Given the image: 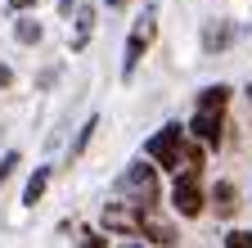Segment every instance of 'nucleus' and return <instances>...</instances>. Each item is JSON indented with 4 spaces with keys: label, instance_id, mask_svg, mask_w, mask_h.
I'll return each instance as SVG.
<instances>
[{
    "label": "nucleus",
    "instance_id": "3",
    "mask_svg": "<svg viewBox=\"0 0 252 248\" xmlns=\"http://www.w3.org/2000/svg\"><path fill=\"white\" fill-rule=\"evenodd\" d=\"M153 5L144 9V18L131 27V36H126V54H122V77H135V68H140V59H144V50H149V41H153Z\"/></svg>",
    "mask_w": 252,
    "mask_h": 248
},
{
    "label": "nucleus",
    "instance_id": "16",
    "mask_svg": "<svg viewBox=\"0 0 252 248\" xmlns=\"http://www.w3.org/2000/svg\"><path fill=\"white\" fill-rule=\"evenodd\" d=\"M126 248H140V244H126Z\"/></svg>",
    "mask_w": 252,
    "mask_h": 248
},
{
    "label": "nucleus",
    "instance_id": "2",
    "mask_svg": "<svg viewBox=\"0 0 252 248\" xmlns=\"http://www.w3.org/2000/svg\"><path fill=\"white\" fill-rule=\"evenodd\" d=\"M149 158H153V167H162V172H180V163H185V131L176 127H162L153 140H149Z\"/></svg>",
    "mask_w": 252,
    "mask_h": 248
},
{
    "label": "nucleus",
    "instance_id": "10",
    "mask_svg": "<svg viewBox=\"0 0 252 248\" xmlns=\"http://www.w3.org/2000/svg\"><path fill=\"white\" fill-rule=\"evenodd\" d=\"M225 248H252V235L248 230H230L225 235Z\"/></svg>",
    "mask_w": 252,
    "mask_h": 248
},
{
    "label": "nucleus",
    "instance_id": "15",
    "mask_svg": "<svg viewBox=\"0 0 252 248\" xmlns=\"http://www.w3.org/2000/svg\"><path fill=\"white\" fill-rule=\"evenodd\" d=\"M122 5H126V0H108V9H122Z\"/></svg>",
    "mask_w": 252,
    "mask_h": 248
},
{
    "label": "nucleus",
    "instance_id": "8",
    "mask_svg": "<svg viewBox=\"0 0 252 248\" xmlns=\"http://www.w3.org/2000/svg\"><path fill=\"white\" fill-rule=\"evenodd\" d=\"M90 32H94V9H90V5H86V9H81V14H77V41H72V45H77V50H81V45H86V41H90Z\"/></svg>",
    "mask_w": 252,
    "mask_h": 248
},
{
    "label": "nucleus",
    "instance_id": "12",
    "mask_svg": "<svg viewBox=\"0 0 252 248\" xmlns=\"http://www.w3.org/2000/svg\"><path fill=\"white\" fill-rule=\"evenodd\" d=\"M14 167H18V153H5V158H0V180H9Z\"/></svg>",
    "mask_w": 252,
    "mask_h": 248
},
{
    "label": "nucleus",
    "instance_id": "11",
    "mask_svg": "<svg viewBox=\"0 0 252 248\" xmlns=\"http://www.w3.org/2000/svg\"><path fill=\"white\" fill-rule=\"evenodd\" d=\"M18 41H23V45L41 41V27H32V23H18Z\"/></svg>",
    "mask_w": 252,
    "mask_h": 248
},
{
    "label": "nucleus",
    "instance_id": "9",
    "mask_svg": "<svg viewBox=\"0 0 252 248\" xmlns=\"http://www.w3.org/2000/svg\"><path fill=\"white\" fill-rule=\"evenodd\" d=\"M94 127H99V122H94V117H90V122H86V127H81V136H77V144H72V158H77V153H81V149L90 144V136H94Z\"/></svg>",
    "mask_w": 252,
    "mask_h": 248
},
{
    "label": "nucleus",
    "instance_id": "17",
    "mask_svg": "<svg viewBox=\"0 0 252 248\" xmlns=\"http://www.w3.org/2000/svg\"><path fill=\"white\" fill-rule=\"evenodd\" d=\"M248 100H252V90H248Z\"/></svg>",
    "mask_w": 252,
    "mask_h": 248
},
{
    "label": "nucleus",
    "instance_id": "14",
    "mask_svg": "<svg viewBox=\"0 0 252 248\" xmlns=\"http://www.w3.org/2000/svg\"><path fill=\"white\" fill-rule=\"evenodd\" d=\"M9 5H14V9H27V5H36V0H9Z\"/></svg>",
    "mask_w": 252,
    "mask_h": 248
},
{
    "label": "nucleus",
    "instance_id": "5",
    "mask_svg": "<svg viewBox=\"0 0 252 248\" xmlns=\"http://www.w3.org/2000/svg\"><path fill=\"white\" fill-rule=\"evenodd\" d=\"M122 190H126V194H135V208H140V203H153V199H158V167L135 163L131 172H126Z\"/></svg>",
    "mask_w": 252,
    "mask_h": 248
},
{
    "label": "nucleus",
    "instance_id": "4",
    "mask_svg": "<svg viewBox=\"0 0 252 248\" xmlns=\"http://www.w3.org/2000/svg\"><path fill=\"white\" fill-rule=\"evenodd\" d=\"M203 180H198V172H180L176 176V185H171V208L180 212V216H198L203 212Z\"/></svg>",
    "mask_w": 252,
    "mask_h": 248
},
{
    "label": "nucleus",
    "instance_id": "13",
    "mask_svg": "<svg viewBox=\"0 0 252 248\" xmlns=\"http://www.w3.org/2000/svg\"><path fill=\"white\" fill-rule=\"evenodd\" d=\"M81 248H108V244L94 235V230H86V235H81Z\"/></svg>",
    "mask_w": 252,
    "mask_h": 248
},
{
    "label": "nucleus",
    "instance_id": "1",
    "mask_svg": "<svg viewBox=\"0 0 252 248\" xmlns=\"http://www.w3.org/2000/svg\"><path fill=\"white\" fill-rule=\"evenodd\" d=\"M225 100H230V86H207L203 95H198V108H194L189 131H194L203 144H220V117H225Z\"/></svg>",
    "mask_w": 252,
    "mask_h": 248
},
{
    "label": "nucleus",
    "instance_id": "6",
    "mask_svg": "<svg viewBox=\"0 0 252 248\" xmlns=\"http://www.w3.org/2000/svg\"><path fill=\"white\" fill-rule=\"evenodd\" d=\"M45 185H50V167H36V172H32V180H27V190H23V203H36V199L45 194Z\"/></svg>",
    "mask_w": 252,
    "mask_h": 248
},
{
    "label": "nucleus",
    "instance_id": "7",
    "mask_svg": "<svg viewBox=\"0 0 252 248\" xmlns=\"http://www.w3.org/2000/svg\"><path fill=\"white\" fill-rule=\"evenodd\" d=\"M234 208H239V203H234V185L220 180V185H216V212H220V216H234Z\"/></svg>",
    "mask_w": 252,
    "mask_h": 248
}]
</instances>
